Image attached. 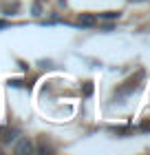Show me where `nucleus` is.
Masks as SVG:
<instances>
[{
	"mask_svg": "<svg viewBox=\"0 0 150 155\" xmlns=\"http://www.w3.org/2000/svg\"><path fill=\"white\" fill-rule=\"evenodd\" d=\"M13 151H16L18 155H29V153H33V144H31V140H29V137H22V140H20V142L16 144V149H13Z\"/></svg>",
	"mask_w": 150,
	"mask_h": 155,
	"instance_id": "1",
	"label": "nucleus"
},
{
	"mask_svg": "<svg viewBox=\"0 0 150 155\" xmlns=\"http://www.w3.org/2000/svg\"><path fill=\"white\" fill-rule=\"evenodd\" d=\"M95 22H97V18L95 16H88V13L80 18V25H84V27H91V25H95Z\"/></svg>",
	"mask_w": 150,
	"mask_h": 155,
	"instance_id": "2",
	"label": "nucleus"
},
{
	"mask_svg": "<svg viewBox=\"0 0 150 155\" xmlns=\"http://www.w3.org/2000/svg\"><path fill=\"white\" fill-rule=\"evenodd\" d=\"M99 18H106V20H113V18H119V13H115V11H106V13H99Z\"/></svg>",
	"mask_w": 150,
	"mask_h": 155,
	"instance_id": "3",
	"label": "nucleus"
},
{
	"mask_svg": "<svg viewBox=\"0 0 150 155\" xmlns=\"http://www.w3.org/2000/svg\"><path fill=\"white\" fill-rule=\"evenodd\" d=\"M2 27H7V22H0V29H2Z\"/></svg>",
	"mask_w": 150,
	"mask_h": 155,
	"instance_id": "4",
	"label": "nucleus"
}]
</instances>
